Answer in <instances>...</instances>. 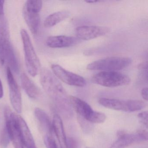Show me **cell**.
Masks as SVG:
<instances>
[{
    "instance_id": "8fae6325",
    "label": "cell",
    "mask_w": 148,
    "mask_h": 148,
    "mask_svg": "<svg viewBox=\"0 0 148 148\" xmlns=\"http://www.w3.org/2000/svg\"><path fill=\"white\" fill-rule=\"evenodd\" d=\"M69 101L78 114L79 116L83 118L89 122L95 112L90 106L85 101L74 96H70Z\"/></svg>"
},
{
    "instance_id": "4fadbf2b",
    "label": "cell",
    "mask_w": 148,
    "mask_h": 148,
    "mask_svg": "<svg viewBox=\"0 0 148 148\" xmlns=\"http://www.w3.org/2000/svg\"><path fill=\"white\" fill-rule=\"evenodd\" d=\"M77 38L71 36L60 35L48 37L46 40L47 46L52 48H66L71 47L78 43Z\"/></svg>"
},
{
    "instance_id": "e0dca14e",
    "label": "cell",
    "mask_w": 148,
    "mask_h": 148,
    "mask_svg": "<svg viewBox=\"0 0 148 148\" xmlns=\"http://www.w3.org/2000/svg\"><path fill=\"white\" fill-rule=\"evenodd\" d=\"M23 15L25 21L33 34L38 32L40 24V18L39 13L32 12L23 8Z\"/></svg>"
},
{
    "instance_id": "8992f818",
    "label": "cell",
    "mask_w": 148,
    "mask_h": 148,
    "mask_svg": "<svg viewBox=\"0 0 148 148\" xmlns=\"http://www.w3.org/2000/svg\"><path fill=\"white\" fill-rule=\"evenodd\" d=\"M117 139L110 148H125L133 144L148 140V132L144 130H138L135 133H128L123 130L117 132Z\"/></svg>"
},
{
    "instance_id": "2e32d148",
    "label": "cell",
    "mask_w": 148,
    "mask_h": 148,
    "mask_svg": "<svg viewBox=\"0 0 148 148\" xmlns=\"http://www.w3.org/2000/svg\"><path fill=\"white\" fill-rule=\"evenodd\" d=\"M35 117L38 120L39 125L45 135L52 134V123L47 113L39 108H36L34 110Z\"/></svg>"
},
{
    "instance_id": "484cf974",
    "label": "cell",
    "mask_w": 148,
    "mask_h": 148,
    "mask_svg": "<svg viewBox=\"0 0 148 148\" xmlns=\"http://www.w3.org/2000/svg\"><path fill=\"white\" fill-rule=\"evenodd\" d=\"M68 148H77V142L73 138H67Z\"/></svg>"
},
{
    "instance_id": "ffe728a7",
    "label": "cell",
    "mask_w": 148,
    "mask_h": 148,
    "mask_svg": "<svg viewBox=\"0 0 148 148\" xmlns=\"http://www.w3.org/2000/svg\"><path fill=\"white\" fill-rule=\"evenodd\" d=\"M6 61L8 62L12 72L15 73L19 72V66L13 47L11 43L7 46L5 51Z\"/></svg>"
},
{
    "instance_id": "9c48e42d",
    "label": "cell",
    "mask_w": 148,
    "mask_h": 148,
    "mask_svg": "<svg viewBox=\"0 0 148 148\" xmlns=\"http://www.w3.org/2000/svg\"><path fill=\"white\" fill-rule=\"evenodd\" d=\"M7 79L9 89V96L12 106L16 112L20 113L22 110V99L19 87L9 67L6 70Z\"/></svg>"
},
{
    "instance_id": "f1b7e54d",
    "label": "cell",
    "mask_w": 148,
    "mask_h": 148,
    "mask_svg": "<svg viewBox=\"0 0 148 148\" xmlns=\"http://www.w3.org/2000/svg\"><path fill=\"white\" fill-rule=\"evenodd\" d=\"M4 95V90H3V85L2 82L0 79V99L2 98Z\"/></svg>"
},
{
    "instance_id": "44dd1931",
    "label": "cell",
    "mask_w": 148,
    "mask_h": 148,
    "mask_svg": "<svg viewBox=\"0 0 148 148\" xmlns=\"http://www.w3.org/2000/svg\"><path fill=\"white\" fill-rule=\"evenodd\" d=\"M42 2L41 1H27L25 4L24 8L27 11L35 13H39L42 9Z\"/></svg>"
},
{
    "instance_id": "3957f363",
    "label": "cell",
    "mask_w": 148,
    "mask_h": 148,
    "mask_svg": "<svg viewBox=\"0 0 148 148\" xmlns=\"http://www.w3.org/2000/svg\"><path fill=\"white\" fill-rule=\"evenodd\" d=\"M132 62L131 59L127 57H109L93 61L86 68L90 71H117L128 67Z\"/></svg>"
},
{
    "instance_id": "277c9868",
    "label": "cell",
    "mask_w": 148,
    "mask_h": 148,
    "mask_svg": "<svg viewBox=\"0 0 148 148\" xmlns=\"http://www.w3.org/2000/svg\"><path fill=\"white\" fill-rule=\"evenodd\" d=\"M92 82L104 87H119L129 84L131 79L129 76L116 71H102L94 74Z\"/></svg>"
},
{
    "instance_id": "ac0fdd59",
    "label": "cell",
    "mask_w": 148,
    "mask_h": 148,
    "mask_svg": "<svg viewBox=\"0 0 148 148\" xmlns=\"http://www.w3.org/2000/svg\"><path fill=\"white\" fill-rule=\"evenodd\" d=\"M21 85L28 96L34 99L38 98L40 95V91L38 86L25 73L21 76Z\"/></svg>"
},
{
    "instance_id": "52a82bcc",
    "label": "cell",
    "mask_w": 148,
    "mask_h": 148,
    "mask_svg": "<svg viewBox=\"0 0 148 148\" xmlns=\"http://www.w3.org/2000/svg\"><path fill=\"white\" fill-rule=\"evenodd\" d=\"M7 131L14 148H24L17 120V114L8 108L5 110Z\"/></svg>"
},
{
    "instance_id": "7402d4cb",
    "label": "cell",
    "mask_w": 148,
    "mask_h": 148,
    "mask_svg": "<svg viewBox=\"0 0 148 148\" xmlns=\"http://www.w3.org/2000/svg\"><path fill=\"white\" fill-rule=\"evenodd\" d=\"M106 118V116L103 113L95 111L90 120V123H101L105 121Z\"/></svg>"
},
{
    "instance_id": "ba28073f",
    "label": "cell",
    "mask_w": 148,
    "mask_h": 148,
    "mask_svg": "<svg viewBox=\"0 0 148 148\" xmlns=\"http://www.w3.org/2000/svg\"><path fill=\"white\" fill-rule=\"evenodd\" d=\"M51 69L53 74L66 84L77 87H84L86 85V81L82 76L67 71L59 65H52Z\"/></svg>"
},
{
    "instance_id": "5bb4252c",
    "label": "cell",
    "mask_w": 148,
    "mask_h": 148,
    "mask_svg": "<svg viewBox=\"0 0 148 148\" xmlns=\"http://www.w3.org/2000/svg\"><path fill=\"white\" fill-rule=\"evenodd\" d=\"M17 120L24 145L27 148H37L32 132L24 119L17 115Z\"/></svg>"
},
{
    "instance_id": "4316f807",
    "label": "cell",
    "mask_w": 148,
    "mask_h": 148,
    "mask_svg": "<svg viewBox=\"0 0 148 148\" xmlns=\"http://www.w3.org/2000/svg\"><path fill=\"white\" fill-rule=\"evenodd\" d=\"M148 90L147 87L143 88L141 90V95L142 97L146 101L148 100Z\"/></svg>"
},
{
    "instance_id": "9a60e30c",
    "label": "cell",
    "mask_w": 148,
    "mask_h": 148,
    "mask_svg": "<svg viewBox=\"0 0 148 148\" xmlns=\"http://www.w3.org/2000/svg\"><path fill=\"white\" fill-rule=\"evenodd\" d=\"M52 127L60 148H68L67 138L66 136L63 122L58 114H56L53 116Z\"/></svg>"
},
{
    "instance_id": "83f0119b",
    "label": "cell",
    "mask_w": 148,
    "mask_h": 148,
    "mask_svg": "<svg viewBox=\"0 0 148 148\" xmlns=\"http://www.w3.org/2000/svg\"><path fill=\"white\" fill-rule=\"evenodd\" d=\"M5 1L3 0H0V20L1 19L4 15V6Z\"/></svg>"
},
{
    "instance_id": "f546056e",
    "label": "cell",
    "mask_w": 148,
    "mask_h": 148,
    "mask_svg": "<svg viewBox=\"0 0 148 148\" xmlns=\"http://www.w3.org/2000/svg\"><path fill=\"white\" fill-rule=\"evenodd\" d=\"M100 1H97V0H92V1H85L86 2L88 3H92V4H93V3H97V2H100Z\"/></svg>"
},
{
    "instance_id": "7a4b0ae2",
    "label": "cell",
    "mask_w": 148,
    "mask_h": 148,
    "mask_svg": "<svg viewBox=\"0 0 148 148\" xmlns=\"http://www.w3.org/2000/svg\"><path fill=\"white\" fill-rule=\"evenodd\" d=\"M25 53L26 67L29 74L35 77L40 71V63L28 33L25 29L21 31Z\"/></svg>"
},
{
    "instance_id": "4dcf8cb0",
    "label": "cell",
    "mask_w": 148,
    "mask_h": 148,
    "mask_svg": "<svg viewBox=\"0 0 148 148\" xmlns=\"http://www.w3.org/2000/svg\"><path fill=\"white\" fill-rule=\"evenodd\" d=\"M91 148V147H86V148Z\"/></svg>"
},
{
    "instance_id": "30bf717a",
    "label": "cell",
    "mask_w": 148,
    "mask_h": 148,
    "mask_svg": "<svg viewBox=\"0 0 148 148\" xmlns=\"http://www.w3.org/2000/svg\"><path fill=\"white\" fill-rule=\"evenodd\" d=\"M110 32L109 27L99 26H82L76 29L78 38L84 40H90L104 36Z\"/></svg>"
},
{
    "instance_id": "603a6c76",
    "label": "cell",
    "mask_w": 148,
    "mask_h": 148,
    "mask_svg": "<svg viewBox=\"0 0 148 148\" xmlns=\"http://www.w3.org/2000/svg\"><path fill=\"white\" fill-rule=\"evenodd\" d=\"M44 142L47 148H58L57 143L52 134L45 135Z\"/></svg>"
},
{
    "instance_id": "d4e9b609",
    "label": "cell",
    "mask_w": 148,
    "mask_h": 148,
    "mask_svg": "<svg viewBox=\"0 0 148 148\" xmlns=\"http://www.w3.org/2000/svg\"><path fill=\"white\" fill-rule=\"evenodd\" d=\"M9 138L8 133L6 129L3 130L1 132V135L0 137V143L1 145L4 146H6L8 144V138Z\"/></svg>"
},
{
    "instance_id": "7c38bea8",
    "label": "cell",
    "mask_w": 148,
    "mask_h": 148,
    "mask_svg": "<svg viewBox=\"0 0 148 148\" xmlns=\"http://www.w3.org/2000/svg\"><path fill=\"white\" fill-rule=\"evenodd\" d=\"M10 43L8 23L6 20L3 19L0 23V68L3 67L5 63L6 49Z\"/></svg>"
},
{
    "instance_id": "6da1fadb",
    "label": "cell",
    "mask_w": 148,
    "mask_h": 148,
    "mask_svg": "<svg viewBox=\"0 0 148 148\" xmlns=\"http://www.w3.org/2000/svg\"><path fill=\"white\" fill-rule=\"evenodd\" d=\"M40 73V84L46 92L59 106L64 107L68 103V99L66 92L61 83L47 68H42Z\"/></svg>"
},
{
    "instance_id": "d6986e66",
    "label": "cell",
    "mask_w": 148,
    "mask_h": 148,
    "mask_svg": "<svg viewBox=\"0 0 148 148\" xmlns=\"http://www.w3.org/2000/svg\"><path fill=\"white\" fill-rule=\"evenodd\" d=\"M70 15V12L67 11H59L53 13L47 16L44 21V27L46 28L53 27L67 18Z\"/></svg>"
},
{
    "instance_id": "cb8c5ba5",
    "label": "cell",
    "mask_w": 148,
    "mask_h": 148,
    "mask_svg": "<svg viewBox=\"0 0 148 148\" xmlns=\"http://www.w3.org/2000/svg\"><path fill=\"white\" fill-rule=\"evenodd\" d=\"M138 118L139 122L145 126L146 128H148V112L144 111L140 112L138 115Z\"/></svg>"
},
{
    "instance_id": "5b68a950",
    "label": "cell",
    "mask_w": 148,
    "mask_h": 148,
    "mask_svg": "<svg viewBox=\"0 0 148 148\" xmlns=\"http://www.w3.org/2000/svg\"><path fill=\"white\" fill-rule=\"evenodd\" d=\"M98 103L105 108L126 112L137 111L146 106V104L144 101L137 99L125 100L103 97L99 99Z\"/></svg>"
}]
</instances>
